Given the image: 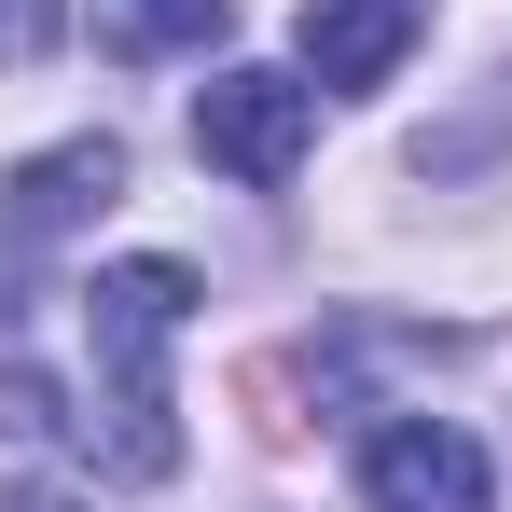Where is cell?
Masks as SVG:
<instances>
[{"label": "cell", "instance_id": "6da1fadb", "mask_svg": "<svg viewBox=\"0 0 512 512\" xmlns=\"http://www.w3.org/2000/svg\"><path fill=\"white\" fill-rule=\"evenodd\" d=\"M180 319H194V277L180 263H97L84 277V346H97V402H111V429H97V457L125 471V485H167L180 471V402H167V346Z\"/></svg>", "mask_w": 512, "mask_h": 512}, {"label": "cell", "instance_id": "7a4b0ae2", "mask_svg": "<svg viewBox=\"0 0 512 512\" xmlns=\"http://www.w3.org/2000/svg\"><path fill=\"white\" fill-rule=\"evenodd\" d=\"M194 153L236 180H291L319 153V84L305 70H222V84L194 97Z\"/></svg>", "mask_w": 512, "mask_h": 512}, {"label": "cell", "instance_id": "3957f363", "mask_svg": "<svg viewBox=\"0 0 512 512\" xmlns=\"http://www.w3.org/2000/svg\"><path fill=\"white\" fill-rule=\"evenodd\" d=\"M360 499L374 512H485V443L457 416H388L360 443Z\"/></svg>", "mask_w": 512, "mask_h": 512}, {"label": "cell", "instance_id": "277c9868", "mask_svg": "<svg viewBox=\"0 0 512 512\" xmlns=\"http://www.w3.org/2000/svg\"><path fill=\"white\" fill-rule=\"evenodd\" d=\"M111 194H125V153H111V139H56V153H28V167L0 180V250H56V236H84Z\"/></svg>", "mask_w": 512, "mask_h": 512}, {"label": "cell", "instance_id": "5b68a950", "mask_svg": "<svg viewBox=\"0 0 512 512\" xmlns=\"http://www.w3.org/2000/svg\"><path fill=\"white\" fill-rule=\"evenodd\" d=\"M416 56V0H319L305 14V84H388Z\"/></svg>", "mask_w": 512, "mask_h": 512}, {"label": "cell", "instance_id": "8992f818", "mask_svg": "<svg viewBox=\"0 0 512 512\" xmlns=\"http://www.w3.org/2000/svg\"><path fill=\"white\" fill-rule=\"evenodd\" d=\"M97 42L111 56H180V42H208V28H236V0H84Z\"/></svg>", "mask_w": 512, "mask_h": 512}, {"label": "cell", "instance_id": "52a82bcc", "mask_svg": "<svg viewBox=\"0 0 512 512\" xmlns=\"http://www.w3.org/2000/svg\"><path fill=\"white\" fill-rule=\"evenodd\" d=\"M0 512H84V499H56V485H14V499H0Z\"/></svg>", "mask_w": 512, "mask_h": 512}]
</instances>
